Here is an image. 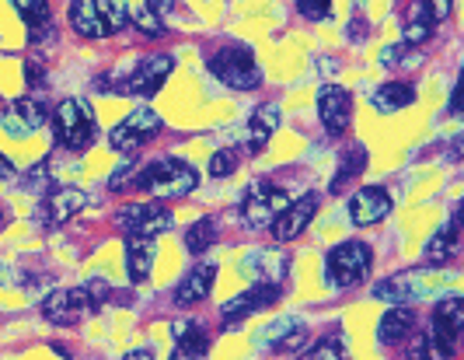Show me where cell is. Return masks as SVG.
Listing matches in <instances>:
<instances>
[{"mask_svg": "<svg viewBox=\"0 0 464 360\" xmlns=\"http://www.w3.org/2000/svg\"><path fill=\"white\" fill-rule=\"evenodd\" d=\"M130 0H70L67 22L84 39H109L130 24Z\"/></svg>", "mask_w": 464, "mask_h": 360, "instance_id": "6da1fadb", "label": "cell"}, {"mask_svg": "<svg viewBox=\"0 0 464 360\" xmlns=\"http://www.w3.org/2000/svg\"><path fill=\"white\" fill-rule=\"evenodd\" d=\"M133 186L154 199H179L199 186V171L192 169L186 158H158L133 175Z\"/></svg>", "mask_w": 464, "mask_h": 360, "instance_id": "7a4b0ae2", "label": "cell"}, {"mask_svg": "<svg viewBox=\"0 0 464 360\" xmlns=\"http://www.w3.org/2000/svg\"><path fill=\"white\" fill-rule=\"evenodd\" d=\"M464 333V297L447 294L433 308L430 333L422 336L426 343V360H454L458 357V339Z\"/></svg>", "mask_w": 464, "mask_h": 360, "instance_id": "3957f363", "label": "cell"}, {"mask_svg": "<svg viewBox=\"0 0 464 360\" xmlns=\"http://www.w3.org/2000/svg\"><path fill=\"white\" fill-rule=\"evenodd\" d=\"M49 120H53L56 144L67 151H88L98 137V122H94V109L88 98H63L49 112Z\"/></svg>", "mask_w": 464, "mask_h": 360, "instance_id": "277c9868", "label": "cell"}, {"mask_svg": "<svg viewBox=\"0 0 464 360\" xmlns=\"http://www.w3.org/2000/svg\"><path fill=\"white\" fill-rule=\"evenodd\" d=\"M209 73L220 84H227L231 92H256L258 84H262V71H258L256 53H252V46H245V43H227V46L217 49L209 56Z\"/></svg>", "mask_w": 464, "mask_h": 360, "instance_id": "5b68a950", "label": "cell"}, {"mask_svg": "<svg viewBox=\"0 0 464 360\" xmlns=\"http://www.w3.org/2000/svg\"><path fill=\"white\" fill-rule=\"evenodd\" d=\"M371 266H373L371 245H363V241H343V245H335L325 256V280L339 290L360 287L367 280Z\"/></svg>", "mask_w": 464, "mask_h": 360, "instance_id": "8992f818", "label": "cell"}, {"mask_svg": "<svg viewBox=\"0 0 464 360\" xmlns=\"http://www.w3.org/2000/svg\"><path fill=\"white\" fill-rule=\"evenodd\" d=\"M290 203V196L279 190L276 182H269V179H256V182H248V190L241 192V224L245 228H252V231H262V228H269L273 220L279 217V210Z\"/></svg>", "mask_w": 464, "mask_h": 360, "instance_id": "52a82bcc", "label": "cell"}, {"mask_svg": "<svg viewBox=\"0 0 464 360\" xmlns=\"http://www.w3.org/2000/svg\"><path fill=\"white\" fill-rule=\"evenodd\" d=\"M112 224L122 235H133V238H158L171 228V210L161 207V199H154V203H126V207L116 210Z\"/></svg>", "mask_w": 464, "mask_h": 360, "instance_id": "ba28073f", "label": "cell"}, {"mask_svg": "<svg viewBox=\"0 0 464 360\" xmlns=\"http://www.w3.org/2000/svg\"><path fill=\"white\" fill-rule=\"evenodd\" d=\"M43 318L53 322V326H63V329H73V326H81L88 315H94L92 294L88 287H63V290H49L46 297H43Z\"/></svg>", "mask_w": 464, "mask_h": 360, "instance_id": "9c48e42d", "label": "cell"}, {"mask_svg": "<svg viewBox=\"0 0 464 360\" xmlns=\"http://www.w3.org/2000/svg\"><path fill=\"white\" fill-rule=\"evenodd\" d=\"M164 130V120L154 109H133L126 120H119V126H112L109 133V144L116 147L119 154H137L143 144H150L158 133Z\"/></svg>", "mask_w": 464, "mask_h": 360, "instance_id": "30bf717a", "label": "cell"}, {"mask_svg": "<svg viewBox=\"0 0 464 360\" xmlns=\"http://www.w3.org/2000/svg\"><path fill=\"white\" fill-rule=\"evenodd\" d=\"M49 120V105L43 98L28 95V98H18V102H11L4 112H0V130L11 137V141H28V137H35Z\"/></svg>", "mask_w": 464, "mask_h": 360, "instance_id": "8fae6325", "label": "cell"}, {"mask_svg": "<svg viewBox=\"0 0 464 360\" xmlns=\"http://www.w3.org/2000/svg\"><path fill=\"white\" fill-rule=\"evenodd\" d=\"M171 71H175V56H168V53H150V56H143L137 67L130 71V77L122 81V92L137 98L158 95L164 88V81L171 77Z\"/></svg>", "mask_w": 464, "mask_h": 360, "instance_id": "7c38bea8", "label": "cell"}, {"mask_svg": "<svg viewBox=\"0 0 464 360\" xmlns=\"http://www.w3.org/2000/svg\"><path fill=\"white\" fill-rule=\"evenodd\" d=\"M307 343V326L301 318H273L269 326H262L256 336V346L266 354H297Z\"/></svg>", "mask_w": 464, "mask_h": 360, "instance_id": "4fadbf2b", "label": "cell"}, {"mask_svg": "<svg viewBox=\"0 0 464 360\" xmlns=\"http://www.w3.org/2000/svg\"><path fill=\"white\" fill-rule=\"evenodd\" d=\"M88 207V192L77 186H53L39 203V224L43 228H60L73 214H81Z\"/></svg>", "mask_w": 464, "mask_h": 360, "instance_id": "5bb4252c", "label": "cell"}, {"mask_svg": "<svg viewBox=\"0 0 464 360\" xmlns=\"http://www.w3.org/2000/svg\"><path fill=\"white\" fill-rule=\"evenodd\" d=\"M241 273L252 280V284H283V277L290 273V256L279 248V245H262L252 248L241 263Z\"/></svg>", "mask_w": 464, "mask_h": 360, "instance_id": "9a60e30c", "label": "cell"}, {"mask_svg": "<svg viewBox=\"0 0 464 360\" xmlns=\"http://www.w3.org/2000/svg\"><path fill=\"white\" fill-rule=\"evenodd\" d=\"M276 301H279V287H276V284H256V287H248L245 294L231 297V301L220 308L224 329H237L245 318H252V315L266 312V308H269V305H276Z\"/></svg>", "mask_w": 464, "mask_h": 360, "instance_id": "2e32d148", "label": "cell"}, {"mask_svg": "<svg viewBox=\"0 0 464 360\" xmlns=\"http://www.w3.org/2000/svg\"><path fill=\"white\" fill-rule=\"evenodd\" d=\"M318 203H322V196H318V192H307V196H301V199H290V203L279 210L276 220L269 224V228H273V238L276 241L301 238L304 231H307V224L314 220Z\"/></svg>", "mask_w": 464, "mask_h": 360, "instance_id": "e0dca14e", "label": "cell"}, {"mask_svg": "<svg viewBox=\"0 0 464 360\" xmlns=\"http://www.w3.org/2000/svg\"><path fill=\"white\" fill-rule=\"evenodd\" d=\"M318 120L328 130V137H343L353 120V98L343 84H325L318 92Z\"/></svg>", "mask_w": 464, "mask_h": 360, "instance_id": "ac0fdd59", "label": "cell"}, {"mask_svg": "<svg viewBox=\"0 0 464 360\" xmlns=\"http://www.w3.org/2000/svg\"><path fill=\"white\" fill-rule=\"evenodd\" d=\"M392 214V192L381 186H363L349 196V220L353 228H371Z\"/></svg>", "mask_w": 464, "mask_h": 360, "instance_id": "d6986e66", "label": "cell"}, {"mask_svg": "<svg viewBox=\"0 0 464 360\" xmlns=\"http://www.w3.org/2000/svg\"><path fill=\"white\" fill-rule=\"evenodd\" d=\"M458 252H461V203L450 210V217H447V224H443L440 231L426 241L422 259L430 266H447Z\"/></svg>", "mask_w": 464, "mask_h": 360, "instance_id": "ffe728a7", "label": "cell"}, {"mask_svg": "<svg viewBox=\"0 0 464 360\" xmlns=\"http://www.w3.org/2000/svg\"><path fill=\"white\" fill-rule=\"evenodd\" d=\"M426 294V284H422V277H419L416 269H401V273H392V277H384L377 287H373V297L377 301H384V305H416L419 297Z\"/></svg>", "mask_w": 464, "mask_h": 360, "instance_id": "44dd1931", "label": "cell"}, {"mask_svg": "<svg viewBox=\"0 0 464 360\" xmlns=\"http://www.w3.org/2000/svg\"><path fill=\"white\" fill-rule=\"evenodd\" d=\"M213 284H217V266L213 263L188 266L186 277H182L179 287H175V305H179V308H192V305L207 301Z\"/></svg>", "mask_w": 464, "mask_h": 360, "instance_id": "7402d4cb", "label": "cell"}, {"mask_svg": "<svg viewBox=\"0 0 464 360\" xmlns=\"http://www.w3.org/2000/svg\"><path fill=\"white\" fill-rule=\"evenodd\" d=\"M412 333H416V312L409 305H392V312H384L377 322V343L381 346H398Z\"/></svg>", "mask_w": 464, "mask_h": 360, "instance_id": "603a6c76", "label": "cell"}, {"mask_svg": "<svg viewBox=\"0 0 464 360\" xmlns=\"http://www.w3.org/2000/svg\"><path fill=\"white\" fill-rule=\"evenodd\" d=\"M154 259H158V241L126 235V277H130V284H143L154 269Z\"/></svg>", "mask_w": 464, "mask_h": 360, "instance_id": "cb8c5ba5", "label": "cell"}, {"mask_svg": "<svg viewBox=\"0 0 464 360\" xmlns=\"http://www.w3.org/2000/svg\"><path fill=\"white\" fill-rule=\"evenodd\" d=\"M279 130V105L276 102H262L252 120H248V151L256 154L273 141V133Z\"/></svg>", "mask_w": 464, "mask_h": 360, "instance_id": "d4e9b609", "label": "cell"}, {"mask_svg": "<svg viewBox=\"0 0 464 360\" xmlns=\"http://www.w3.org/2000/svg\"><path fill=\"white\" fill-rule=\"evenodd\" d=\"M367 147L363 144H349L343 154H339V169H335V175H332V186H328V192H343L349 186V182H356L363 171H367Z\"/></svg>", "mask_w": 464, "mask_h": 360, "instance_id": "484cf974", "label": "cell"}, {"mask_svg": "<svg viewBox=\"0 0 464 360\" xmlns=\"http://www.w3.org/2000/svg\"><path fill=\"white\" fill-rule=\"evenodd\" d=\"M416 102V88L412 84H405V81H388V84H381L377 92H373V109L377 112H398V109H409Z\"/></svg>", "mask_w": 464, "mask_h": 360, "instance_id": "4316f807", "label": "cell"}, {"mask_svg": "<svg viewBox=\"0 0 464 360\" xmlns=\"http://www.w3.org/2000/svg\"><path fill=\"white\" fill-rule=\"evenodd\" d=\"M171 336H175V346L179 350H192V354H203L207 357L209 346V333L199 318H186V322H175L171 326Z\"/></svg>", "mask_w": 464, "mask_h": 360, "instance_id": "83f0119b", "label": "cell"}, {"mask_svg": "<svg viewBox=\"0 0 464 360\" xmlns=\"http://www.w3.org/2000/svg\"><path fill=\"white\" fill-rule=\"evenodd\" d=\"M433 28H437V22L426 15V7L422 4H416L412 11H409V18H405V32H401V43L409 49H419L422 43H430V35H433Z\"/></svg>", "mask_w": 464, "mask_h": 360, "instance_id": "f1b7e54d", "label": "cell"}, {"mask_svg": "<svg viewBox=\"0 0 464 360\" xmlns=\"http://www.w3.org/2000/svg\"><path fill=\"white\" fill-rule=\"evenodd\" d=\"M213 241H217V220H213V217H199L196 224H188L186 252H192V256H203L207 248H213Z\"/></svg>", "mask_w": 464, "mask_h": 360, "instance_id": "f546056e", "label": "cell"}, {"mask_svg": "<svg viewBox=\"0 0 464 360\" xmlns=\"http://www.w3.org/2000/svg\"><path fill=\"white\" fill-rule=\"evenodd\" d=\"M11 7L22 15V22L28 28H39L49 22V0H11Z\"/></svg>", "mask_w": 464, "mask_h": 360, "instance_id": "4dcf8cb0", "label": "cell"}, {"mask_svg": "<svg viewBox=\"0 0 464 360\" xmlns=\"http://www.w3.org/2000/svg\"><path fill=\"white\" fill-rule=\"evenodd\" d=\"M237 165H241V151L224 147V151H217V154L209 158V175H213V179H227V175L237 171Z\"/></svg>", "mask_w": 464, "mask_h": 360, "instance_id": "1f68e13d", "label": "cell"}, {"mask_svg": "<svg viewBox=\"0 0 464 360\" xmlns=\"http://www.w3.org/2000/svg\"><path fill=\"white\" fill-rule=\"evenodd\" d=\"M409 60H422V56H412V49L405 46V43H392V46L388 49H381V56H377V63H381V67H388V71H395V67H401V63H409Z\"/></svg>", "mask_w": 464, "mask_h": 360, "instance_id": "d6a6232c", "label": "cell"}, {"mask_svg": "<svg viewBox=\"0 0 464 360\" xmlns=\"http://www.w3.org/2000/svg\"><path fill=\"white\" fill-rule=\"evenodd\" d=\"M307 360H346V350H343V343L335 336H325L314 350H311V357Z\"/></svg>", "mask_w": 464, "mask_h": 360, "instance_id": "836d02e7", "label": "cell"}, {"mask_svg": "<svg viewBox=\"0 0 464 360\" xmlns=\"http://www.w3.org/2000/svg\"><path fill=\"white\" fill-rule=\"evenodd\" d=\"M133 165H137V158L133 154H126V161L112 171V179H109V190L112 192H122L126 186H133Z\"/></svg>", "mask_w": 464, "mask_h": 360, "instance_id": "e575fe53", "label": "cell"}, {"mask_svg": "<svg viewBox=\"0 0 464 360\" xmlns=\"http://www.w3.org/2000/svg\"><path fill=\"white\" fill-rule=\"evenodd\" d=\"M297 7L307 22H325L332 15V0H297Z\"/></svg>", "mask_w": 464, "mask_h": 360, "instance_id": "d590c367", "label": "cell"}, {"mask_svg": "<svg viewBox=\"0 0 464 360\" xmlns=\"http://www.w3.org/2000/svg\"><path fill=\"white\" fill-rule=\"evenodd\" d=\"M84 287H88V294H92L94 308H102V305H109V301H112V294H116V290H112V284H109L105 277H92V280H88Z\"/></svg>", "mask_w": 464, "mask_h": 360, "instance_id": "8d00e7d4", "label": "cell"}, {"mask_svg": "<svg viewBox=\"0 0 464 360\" xmlns=\"http://www.w3.org/2000/svg\"><path fill=\"white\" fill-rule=\"evenodd\" d=\"M130 22L137 24L143 35H161V32H164L161 18H154V15L147 11V7H143V11H133V15H130Z\"/></svg>", "mask_w": 464, "mask_h": 360, "instance_id": "74e56055", "label": "cell"}, {"mask_svg": "<svg viewBox=\"0 0 464 360\" xmlns=\"http://www.w3.org/2000/svg\"><path fill=\"white\" fill-rule=\"evenodd\" d=\"M422 7H426V15L433 22H447L454 15V0H422Z\"/></svg>", "mask_w": 464, "mask_h": 360, "instance_id": "f35d334b", "label": "cell"}, {"mask_svg": "<svg viewBox=\"0 0 464 360\" xmlns=\"http://www.w3.org/2000/svg\"><path fill=\"white\" fill-rule=\"evenodd\" d=\"M43 175H46V161H43V165H35V169L24 175L22 190H39V186H43Z\"/></svg>", "mask_w": 464, "mask_h": 360, "instance_id": "ab89813d", "label": "cell"}, {"mask_svg": "<svg viewBox=\"0 0 464 360\" xmlns=\"http://www.w3.org/2000/svg\"><path fill=\"white\" fill-rule=\"evenodd\" d=\"M171 7H175V0H147V11H150L154 18H164Z\"/></svg>", "mask_w": 464, "mask_h": 360, "instance_id": "60d3db41", "label": "cell"}, {"mask_svg": "<svg viewBox=\"0 0 464 360\" xmlns=\"http://www.w3.org/2000/svg\"><path fill=\"white\" fill-rule=\"evenodd\" d=\"M401 360H426V343H422V336L412 339V346H409V354Z\"/></svg>", "mask_w": 464, "mask_h": 360, "instance_id": "b9f144b4", "label": "cell"}, {"mask_svg": "<svg viewBox=\"0 0 464 360\" xmlns=\"http://www.w3.org/2000/svg\"><path fill=\"white\" fill-rule=\"evenodd\" d=\"M349 39H353V43H363V39H367V24L363 22H349Z\"/></svg>", "mask_w": 464, "mask_h": 360, "instance_id": "7bdbcfd3", "label": "cell"}, {"mask_svg": "<svg viewBox=\"0 0 464 360\" xmlns=\"http://www.w3.org/2000/svg\"><path fill=\"white\" fill-rule=\"evenodd\" d=\"M14 175H18V169L0 154V182H7V179H14Z\"/></svg>", "mask_w": 464, "mask_h": 360, "instance_id": "ee69618b", "label": "cell"}, {"mask_svg": "<svg viewBox=\"0 0 464 360\" xmlns=\"http://www.w3.org/2000/svg\"><path fill=\"white\" fill-rule=\"evenodd\" d=\"M122 360H158L154 357V350H147V346H140V350H130Z\"/></svg>", "mask_w": 464, "mask_h": 360, "instance_id": "f6af8a7d", "label": "cell"}, {"mask_svg": "<svg viewBox=\"0 0 464 360\" xmlns=\"http://www.w3.org/2000/svg\"><path fill=\"white\" fill-rule=\"evenodd\" d=\"M168 360H203V354H192V350H179V346H175V354Z\"/></svg>", "mask_w": 464, "mask_h": 360, "instance_id": "bcb514c9", "label": "cell"}, {"mask_svg": "<svg viewBox=\"0 0 464 360\" xmlns=\"http://www.w3.org/2000/svg\"><path fill=\"white\" fill-rule=\"evenodd\" d=\"M11 284V273H7V266L0 263V287H7Z\"/></svg>", "mask_w": 464, "mask_h": 360, "instance_id": "7dc6e473", "label": "cell"}, {"mask_svg": "<svg viewBox=\"0 0 464 360\" xmlns=\"http://www.w3.org/2000/svg\"><path fill=\"white\" fill-rule=\"evenodd\" d=\"M0 228H4V210H0Z\"/></svg>", "mask_w": 464, "mask_h": 360, "instance_id": "c3c4849f", "label": "cell"}]
</instances>
